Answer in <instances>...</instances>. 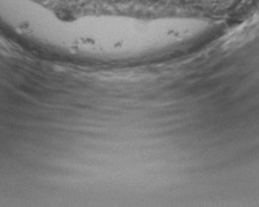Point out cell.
Instances as JSON below:
<instances>
[{
  "label": "cell",
  "mask_w": 259,
  "mask_h": 207,
  "mask_svg": "<svg viewBox=\"0 0 259 207\" xmlns=\"http://www.w3.org/2000/svg\"><path fill=\"white\" fill-rule=\"evenodd\" d=\"M0 32L51 60L117 66L189 52L210 41L218 25L142 0H0Z\"/></svg>",
  "instance_id": "1"
}]
</instances>
